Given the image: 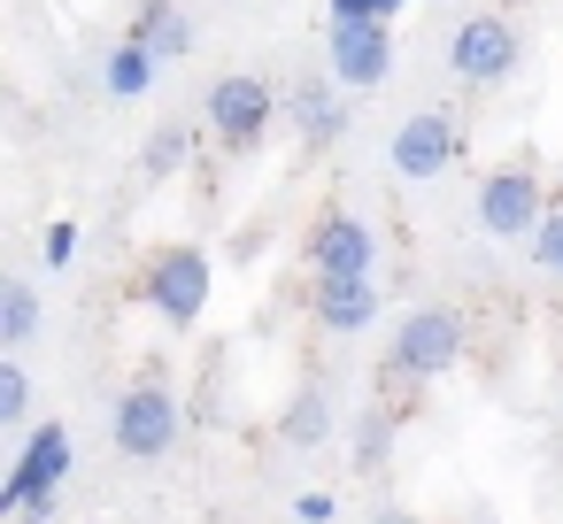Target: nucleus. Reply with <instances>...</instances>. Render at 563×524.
Wrapping results in <instances>:
<instances>
[{
	"label": "nucleus",
	"instance_id": "1",
	"mask_svg": "<svg viewBox=\"0 0 563 524\" xmlns=\"http://www.w3.org/2000/svg\"><path fill=\"white\" fill-rule=\"evenodd\" d=\"M209 293H217V270L201 247H155L147 270H140V301L170 324V332H194L209 316Z\"/></svg>",
	"mask_w": 563,
	"mask_h": 524
},
{
	"label": "nucleus",
	"instance_id": "2",
	"mask_svg": "<svg viewBox=\"0 0 563 524\" xmlns=\"http://www.w3.org/2000/svg\"><path fill=\"white\" fill-rule=\"evenodd\" d=\"M201 116H209L217 147H232V155H255V147L271 140V124L286 116V101H278V86H271V78H255V70H232V78H217V86H209Z\"/></svg>",
	"mask_w": 563,
	"mask_h": 524
},
{
	"label": "nucleus",
	"instance_id": "3",
	"mask_svg": "<svg viewBox=\"0 0 563 524\" xmlns=\"http://www.w3.org/2000/svg\"><path fill=\"white\" fill-rule=\"evenodd\" d=\"M178 432H186V409H178V393H170L163 378H132V386L117 393V409H109V439H117V455H132V462L170 455Z\"/></svg>",
	"mask_w": 563,
	"mask_h": 524
},
{
	"label": "nucleus",
	"instance_id": "4",
	"mask_svg": "<svg viewBox=\"0 0 563 524\" xmlns=\"http://www.w3.org/2000/svg\"><path fill=\"white\" fill-rule=\"evenodd\" d=\"M70 462H78L70 424H63V416H55V424H32V432H24V447H16L9 486H0V516H24V509L55 501V493H63V478H70Z\"/></svg>",
	"mask_w": 563,
	"mask_h": 524
},
{
	"label": "nucleus",
	"instance_id": "5",
	"mask_svg": "<svg viewBox=\"0 0 563 524\" xmlns=\"http://www.w3.org/2000/svg\"><path fill=\"white\" fill-rule=\"evenodd\" d=\"M463 363V316L448 301H424L394 324V347H386V370L394 378H440Z\"/></svg>",
	"mask_w": 563,
	"mask_h": 524
},
{
	"label": "nucleus",
	"instance_id": "6",
	"mask_svg": "<svg viewBox=\"0 0 563 524\" xmlns=\"http://www.w3.org/2000/svg\"><path fill=\"white\" fill-rule=\"evenodd\" d=\"M517 63H525V40H517V24L509 16H463L455 32H448V70L463 78V86H509L517 78Z\"/></svg>",
	"mask_w": 563,
	"mask_h": 524
},
{
	"label": "nucleus",
	"instance_id": "7",
	"mask_svg": "<svg viewBox=\"0 0 563 524\" xmlns=\"http://www.w3.org/2000/svg\"><path fill=\"white\" fill-rule=\"evenodd\" d=\"M478 224L494 232V239H532L540 232V216H548V201H540V178L525 170V163H494L486 178H478Z\"/></svg>",
	"mask_w": 563,
	"mask_h": 524
},
{
	"label": "nucleus",
	"instance_id": "8",
	"mask_svg": "<svg viewBox=\"0 0 563 524\" xmlns=\"http://www.w3.org/2000/svg\"><path fill=\"white\" fill-rule=\"evenodd\" d=\"M309 278H378V232L347 209H324L309 224Z\"/></svg>",
	"mask_w": 563,
	"mask_h": 524
},
{
	"label": "nucleus",
	"instance_id": "9",
	"mask_svg": "<svg viewBox=\"0 0 563 524\" xmlns=\"http://www.w3.org/2000/svg\"><path fill=\"white\" fill-rule=\"evenodd\" d=\"M455 147H463V132H455V116H448V109H409L386 155H394V178L432 186V178L455 163Z\"/></svg>",
	"mask_w": 563,
	"mask_h": 524
},
{
	"label": "nucleus",
	"instance_id": "10",
	"mask_svg": "<svg viewBox=\"0 0 563 524\" xmlns=\"http://www.w3.org/2000/svg\"><path fill=\"white\" fill-rule=\"evenodd\" d=\"M394 78V24H332V86L378 93Z\"/></svg>",
	"mask_w": 563,
	"mask_h": 524
},
{
	"label": "nucleus",
	"instance_id": "11",
	"mask_svg": "<svg viewBox=\"0 0 563 524\" xmlns=\"http://www.w3.org/2000/svg\"><path fill=\"white\" fill-rule=\"evenodd\" d=\"M378 278H317L309 286V316L324 324V332H371L378 324Z\"/></svg>",
	"mask_w": 563,
	"mask_h": 524
},
{
	"label": "nucleus",
	"instance_id": "12",
	"mask_svg": "<svg viewBox=\"0 0 563 524\" xmlns=\"http://www.w3.org/2000/svg\"><path fill=\"white\" fill-rule=\"evenodd\" d=\"M286 124L301 132V147H309V155H324V147L347 132V101H340L332 86H309V78H301V86L286 93Z\"/></svg>",
	"mask_w": 563,
	"mask_h": 524
},
{
	"label": "nucleus",
	"instance_id": "13",
	"mask_svg": "<svg viewBox=\"0 0 563 524\" xmlns=\"http://www.w3.org/2000/svg\"><path fill=\"white\" fill-rule=\"evenodd\" d=\"M124 40H140L155 63H186L194 55V16L178 9V0H147V9H132V32Z\"/></svg>",
	"mask_w": 563,
	"mask_h": 524
},
{
	"label": "nucleus",
	"instance_id": "14",
	"mask_svg": "<svg viewBox=\"0 0 563 524\" xmlns=\"http://www.w3.org/2000/svg\"><path fill=\"white\" fill-rule=\"evenodd\" d=\"M278 439L286 447H324L332 439V393L324 386H294L286 409H278Z\"/></svg>",
	"mask_w": 563,
	"mask_h": 524
},
{
	"label": "nucleus",
	"instance_id": "15",
	"mask_svg": "<svg viewBox=\"0 0 563 524\" xmlns=\"http://www.w3.org/2000/svg\"><path fill=\"white\" fill-rule=\"evenodd\" d=\"M32 339H40V293H32V278H0V347L24 355Z\"/></svg>",
	"mask_w": 563,
	"mask_h": 524
},
{
	"label": "nucleus",
	"instance_id": "16",
	"mask_svg": "<svg viewBox=\"0 0 563 524\" xmlns=\"http://www.w3.org/2000/svg\"><path fill=\"white\" fill-rule=\"evenodd\" d=\"M101 86H109L117 101H140V93L155 86V55H147L140 40H117V47H109V63H101Z\"/></svg>",
	"mask_w": 563,
	"mask_h": 524
},
{
	"label": "nucleus",
	"instance_id": "17",
	"mask_svg": "<svg viewBox=\"0 0 563 524\" xmlns=\"http://www.w3.org/2000/svg\"><path fill=\"white\" fill-rule=\"evenodd\" d=\"M186 163H194V124H186V116L155 124V132H147V147H140V170H147V178H178Z\"/></svg>",
	"mask_w": 563,
	"mask_h": 524
},
{
	"label": "nucleus",
	"instance_id": "18",
	"mask_svg": "<svg viewBox=\"0 0 563 524\" xmlns=\"http://www.w3.org/2000/svg\"><path fill=\"white\" fill-rule=\"evenodd\" d=\"M394 409H363L355 416V470H386V455H394Z\"/></svg>",
	"mask_w": 563,
	"mask_h": 524
},
{
	"label": "nucleus",
	"instance_id": "19",
	"mask_svg": "<svg viewBox=\"0 0 563 524\" xmlns=\"http://www.w3.org/2000/svg\"><path fill=\"white\" fill-rule=\"evenodd\" d=\"M0 424H32V378H24V363H0Z\"/></svg>",
	"mask_w": 563,
	"mask_h": 524
},
{
	"label": "nucleus",
	"instance_id": "20",
	"mask_svg": "<svg viewBox=\"0 0 563 524\" xmlns=\"http://www.w3.org/2000/svg\"><path fill=\"white\" fill-rule=\"evenodd\" d=\"M78 247H86V232H78L70 216H55V224L40 232V263H47V270H70V263H78Z\"/></svg>",
	"mask_w": 563,
	"mask_h": 524
},
{
	"label": "nucleus",
	"instance_id": "21",
	"mask_svg": "<svg viewBox=\"0 0 563 524\" xmlns=\"http://www.w3.org/2000/svg\"><path fill=\"white\" fill-rule=\"evenodd\" d=\"M532 263H540L548 278H563V209L540 216V232H532Z\"/></svg>",
	"mask_w": 563,
	"mask_h": 524
},
{
	"label": "nucleus",
	"instance_id": "22",
	"mask_svg": "<svg viewBox=\"0 0 563 524\" xmlns=\"http://www.w3.org/2000/svg\"><path fill=\"white\" fill-rule=\"evenodd\" d=\"M409 0H332V24H394Z\"/></svg>",
	"mask_w": 563,
	"mask_h": 524
},
{
	"label": "nucleus",
	"instance_id": "23",
	"mask_svg": "<svg viewBox=\"0 0 563 524\" xmlns=\"http://www.w3.org/2000/svg\"><path fill=\"white\" fill-rule=\"evenodd\" d=\"M294 524H332V493H301L294 501Z\"/></svg>",
	"mask_w": 563,
	"mask_h": 524
},
{
	"label": "nucleus",
	"instance_id": "24",
	"mask_svg": "<svg viewBox=\"0 0 563 524\" xmlns=\"http://www.w3.org/2000/svg\"><path fill=\"white\" fill-rule=\"evenodd\" d=\"M371 524H424L417 509H401V501H386V509H371Z\"/></svg>",
	"mask_w": 563,
	"mask_h": 524
},
{
	"label": "nucleus",
	"instance_id": "25",
	"mask_svg": "<svg viewBox=\"0 0 563 524\" xmlns=\"http://www.w3.org/2000/svg\"><path fill=\"white\" fill-rule=\"evenodd\" d=\"M132 9H147V0H132Z\"/></svg>",
	"mask_w": 563,
	"mask_h": 524
}]
</instances>
